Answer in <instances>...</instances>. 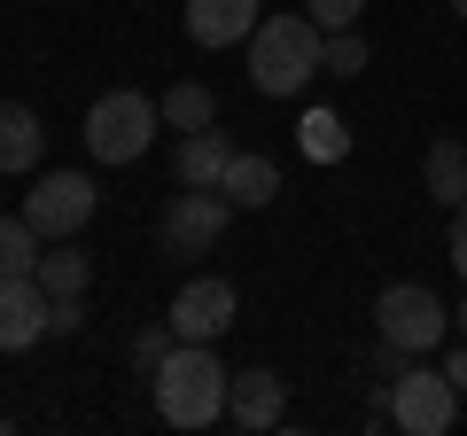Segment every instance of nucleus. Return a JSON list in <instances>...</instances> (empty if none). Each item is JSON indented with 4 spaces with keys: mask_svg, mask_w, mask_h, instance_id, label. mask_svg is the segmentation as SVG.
Masks as SVG:
<instances>
[{
    "mask_svg": "<svg viewBox=\"0 0 467 436\" xmlns=\"http://www.w3.org/2000/svg\"><path fill=\"white\" fill-rule=\"evenodd\" d=\"M327 70V32L312 16H257L250 32V86L257 94H304V86Z\"/></svg>",
    "mask_w": 467,
    "mask_h": 436,
    "instance_id": "f257e3e1",
    "label": "nucleus"
},
{
    "mask_svg": "<svg viewBox=\"0 0 467 436\" xmlns=\"http://www.w3.org/2000/svg\"><path fill=\"white\" fill-rule=\"evenodd\" d=\"M226 382H234V374L218 367L211 343H180V351L149 374L156 413H164L171 429H211V420H226Z\"/></svg>",
    "mask_w": 467,
    "mask_h": 436,
    "instance_id": "f03ea898",
    "label": "nucleus"
},
{
    "mask_svg": "<svg viewBox=\"0 0 467 436\" xmlns=\"http://www.w3.org/2000/svg\"><path fill=\"white\" fill-rule=\"evenodd\" d=\"M164 125V101H149L140 86H109V94L86 109V156L94 164H140Z\"/></svg>",
    "mask_w": 467,
    "mask_h": 436,
    "instance_id": "7ed1b4c3",
    "label": "nucleus"
},
{
    "mask_svg": "<svg viewBox=\"0 0 467 436\" xmlns=\"http://www.w3.org/2000/svg\"><path fill=\"white\" fill-rule=\"evenodd\" d=\"M374 327H382L389 351L420 358V351H436V343L451 336V312H444V296H436L429 281H389L382 296H374Z\"/></svg>",
    "mask_w": 467,
    "mask_h": 436,
    "instance_id": "20e7f679",
    "label": "nucleus"
},
{
    "mask_svg": "<svg viewBox=\"0 0 467 436\" xmlns=\"http://www.w3.org/2000/svg\"><path fill=\"white\" fill-rule=\"evenodd\" d=\"M101 187L86 180V171H39L32 195H24V218L39 226V242H78L86 218H94Z\"/></svg>",
    "mask_w": 467,
    "mask_h": 436,
    "instance_id": "39448f33",
    "label": "nucleus"
},
{
    "mask_svg": "<svg viewBox=\"0 0 467 436\" xmlns=\"http://www.w3.org/2000/svg\"><path fill=\"white\" fill-rule=\"evenodd\" d=\"M451 420H460V389H451V374H429V367H398V374H389V429L444 436Z\"/></svg>",
    "mask_w": 467,
    "mask_h": 436,
    "instance_id": "423d86ee",
    "label": "nucleus"
},
{
    "mask_svg": "<svg viewBox=\"0 0 467 436\" xmlns=\"http://www.w3.org/2000/svg\"><path fill=\"white\" fill-rule=\"evenodd\" d=\"M226 226H234V202L218 195V187H180V195L164 202V226H156V234H164L171 257H202Z\"/></svg>",
    "mask_w": 467,
    "mask_h": 436,
    "instance_id": "0eeeda50",
    "label": "nucleus"
},
{
    "mask_svg": "<svg viewBox=\"0 0 467 436\" xmlns=\"http://www.w3.org/2000/svg\"><path fill=\"white\" fill-rule=\"evenodd\" d=\"M234 312H242V296H234V281H218V273H195V281H180V296H171V336L180 343H218L234 327Z\"/></svg>",
    "mask_w": 467,
    "mask_h": 436,
    "instance_id": "6e6552de",
    "label": "nucleus"
},
{
    "mask_svg": "<svg viewBox=\"0 0 467 436\" xmlns=\"http://www.w3.org/2000/svg\"><path fill=\"white\" fill-rule=\"evenodd\" d=\"M47 312H55V296L39 288V273H0V358L47 343Z\"/></svg>",
    "mask_w": 467,
    "mask_h": 436,
    "instance_id": "1a4fd4ad",
    "label": "nucleus"
},
{
    "mask_svg": "<svg viewBox=\"0 0 467 436\" xmlns=\"http://www.w3.org/2000/svg\"><path fill=\"white\" fill-rule=\"evenodd\" d=\"M281 413H288V389H281L273 367H242L226 382V420L234 429H281Z\"/></svg>",
    "mask_w": 467,
    "mask_h": 436,
    "instance_id": "9d476101",
    "label": "nucleus"
},
{
    "mask_svg": "<svg viewBox=\"0 0 467 436\" xmlns=\"http://www.w3.org/2000/svg\"><path fill=\"white\" fill-rule=\"evenodd\" d=\"M265 16V0H187V39L195 47H242Z\"/></svg>",
    "mask_w": 467,
    "mask_h": 436,
    "instance_id": "9b49d317",
    "label": "nucleus"
},
{
    "mask_svg": "<svg viewBox=\"0 0 467 436\" xmlns=\"http://www.w3.org/2000/svg\"><path fill=\"white\" fill-rule=\"evenodd\" d=\"M218 195H226L234 211H265V202L281 195V164H273V156H257V149H234L226 171H218Z\"/></svg>",
    "mask_w": 467,
    "mask_h": 436,
    "instance_id": "f8f14e48",
    "label": "nucleus"
},
{
    "mask_svg": "<svg viewBox=\"0 0 467 436\" xmlns=\"http://www.w3.org/2000/svg\"><path fill=\"white\" fill-rule=\"evenodd\" d=\"M39 156H47V125H39V109L0 101V171H8V180H16V171H39Z\"/></svg>",
    "mask_w": 467,
    "mask_h": 436,
    "instance_id": "ddd939ff",
    "label": "nucleus"
},
{
    "mask_svg": "<svg viewBox=\"0 0 467 436\" xmlns=\"http://www.w3.org/2000/svg\"><path fill=\"white\" fill-rule=\"evenodd\" d=\"M420 187H429L444 211H460V202H467V140L436 133V140H429V156H420Z\"/></svg>",
    "mask_w": 467,
    "mask_h": 436,
    "instance_id": "4468645a",
    "label": "nucleus"
},
{
    "mask_svg": "<svg viewBox=\"0 0 467 436\" xmlns=\"http://www.w3.org/2000/svg\"><path fill=\"white\" fill-rule=\"evenodd\" d=\"M226 156H234V140L202 125V133H180V156H171V171H180V187H218Z\"/></svg>",
    "mask_w": 467,
    "mask_h": 436,
    "instance_id": "2eb2a0df",
    "label": "nucleus"
},
{
    "mask_svg": "<svg viewBox=\"0 0 467 436\" xmlns=\"http://www.w3.org/2000/svg\"><path fill=\"white\" fill-rule=\"evenodd\" d=\"M39 288H47V296H86V288H94V257H86L78 242L39 250Z\"/></svg>",
    "mask_w": 467,
    "mask_h": 436,
    "instance_id": "dca6fc26",
    "label": "nucleus"
},
{
    "mask_svg": "<svg viewBox=\"0 0 467 436\" xmlns=\"http://www.w3.org/2000/svg\"><path fill=\"white\" fill-rule=\"evenodd\" d=\"M164 125H171V133H202V125H218V94L202 78H180L164 94Z\"/></svg>",
    "mask_w": 467,
    "mask_h": 436,
    "instance_id": "f3484780",
    "label": "nucleus"
},
{
    "mask_svg": "<svg viewBox=\"0 0 467 436\" xmlns=\"http://www.w3.org/2000/svg\"><path fill=\"white\" fill-rule=\"evenodd\" d=\"M296 149L312 156V164H343V156H350V125L335 118V109H304V125H296Z\"/></svg>",
    "mask_w": 467,
    "mask_h": 436,
    "instance_id": "a211bd4d",
    "label": "nucleus"
},
{
    "mask_svg": "<svg viewBox=\"0 0 467 436\" xmlns=\"http://www.w3.org/2000/svg\"><path fill=\"white\" fill-rule=\"evenodd\" d=\"M39 250H47V242H39V226L32 218H0V273H39Z\"/></svg>",
    "mask_w": 467,
    "mask_h": 436,
    "instance_id": "6ab92c4d",
    "label": "nucleus"
},
{
    "mask_svg": "<svg viewBox=\"0 0 467 436\" xmlns=\"http://www.w3.org/2000/svg\"><path fill=\"white\" fill-rule=\"evenodd\" d=\"M367 70V39H358V24L350 32H327V78H358Z\"/></svg>",
    "mask_w": 467,
    "mask_h": 436,
    "instance_id": "aec40b11",
    "label": "nucleus"
},
{
    "mask_svg": "<svg viewBox=\"0 0 467 436\" xmlns=\"http://www.w3.org/2000/svg\"><path fill=\"white\" fill-rule=\"evenodd\" d=\"M171 351H180V336H171V319H164V327H140V336H133V367H140V374H156V367H164Z\"/></svg>",
    "mask_w": 467,
    "mask_h": 436,
    "instance_id": "412c9836",
    "label": "nucleus"
},
{
    "mask_svg": "<svg viewBox=\"0 0 467 436\" xmlns=\"http://www.w3.org/2000/svg\"><path fill=\"white\" fill-rule=\"evenodd\" d=\"M304 16H312L319 32H350V24L367 16V0H304Z\"/></svg>",
    "mask_w": 467,
    "mask_h": 436,
    "instance_id": "4be33fe9",
    "label": "nucleus"
},
{
    "mask_svg": "<svg viewBox=\"0 0 467 436\" xmlns=\"http://www.w3.org/2000/svg\"><path fill=\"white\" fill-rule=\"evenodd\" d=\"M86 327V296H55V312H47V336H78Z\"/></svg>",
    "mask_w": 467,
    "mask_h": 436,
    "instance_id": "5701e85b",
    "label": "nucleus"
},
{
    "mask_svg": "<svg viewBox=\"0 0 467 436\" xmlns=\"http://www.w3.org/2000/svg\"><path fill=\"white\" fill-rule=\"evenodd\" d=\"M451 273H460V281H467V202H460V211H451Z\"/></svg>",
    "mask_w": 467,
    "mask_h": 436,
    "instance_id": "b1692460",
    "label": "nucleus"
},
{
    "mask_svg": "<svg viewBox=\"0 0 467 436\" xmlns=\"http://www.w3.org/2000/svg\"><path fill=\"white\" fill-rule=\"evenodd\" d=\"M444 374H451V389L467 398V336H460V351H451V367H444Z\"/></svg>",
    "mask_w": 467,
    "mask_h": 436,
    "instance_id": "393cba45",
    "label": "nucleus"
},
{
    "mask_svg": "<svg viewBox=\"0 0 467 436\" xmlns=\"http://www.w3.org/2000/svg\"><path fill=\"white\" fill-rule=\"evenodd\" d=\"M451 327H460V336H467V304H460V312H451Z\"/></svg>",
    "mask_w": 467,
    "mask_h": 436,
    "instance_id": "a878e982",
    "label": "nucleus"
},
{
    "mask_svg": "<svg viewBox=\"0 0 467 436\" xmlns=\"http://www.w3.org/2000/svg\"><path fill=\"white\" fill-rule=\"evenodd\" d=\"M451 16H460V24H467V0H451Z\"/></svg>",
    "mask_w": 467,
    "mask_h": 436,
    "instance_id": "bb28decb",
    "label": "nucleus"
}]
</instances>
